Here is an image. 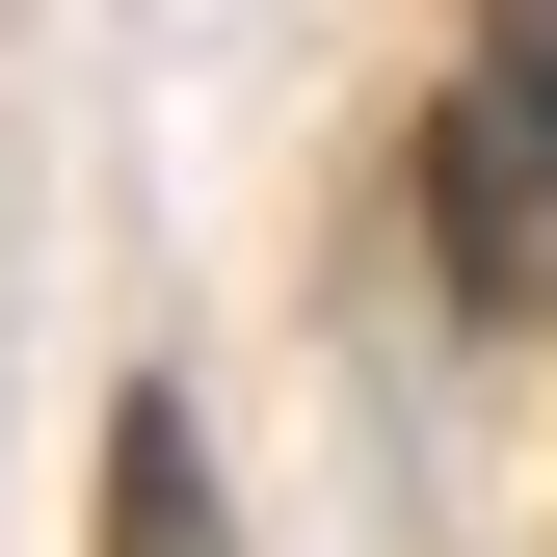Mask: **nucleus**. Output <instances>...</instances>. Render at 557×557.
<instances>
[{
	"label": "nucleus",
	"instance_id": "f257e3e1",
	"mask_svg": "<svg viewBox=\"0 0 557 557\" xmlns=\"http://www.w3.org/2000/svg\"><path fill=\"white\" fill-rule=\"evenodd\" d=\"M425 239H451V293H531L557 265V0L478 27V107L425 133Z\"/></svg>",
	"mask_w": 557,
	"mask_h": 557
},
{
	"label": "nucleus",
	"instance_id": "f03ea898",
	"mask_svg": "<svg viewBox=\"0 0 557 557\" xmlns=\"http://www.w3.org/2000/svg\"><path fill=\"white\" fill-rule=\"evenodd\" d=\"M107 557H239V531H213V451H186V398H133V425H107Z\"/></svg>",
	"mask_w": 557,
	"mask_h": 557
}]
</instances>
